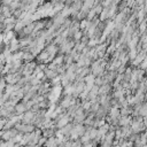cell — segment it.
<instances>
[{"instance_id":"obj_10","label":"cell","mask_w":147,"mask_h":147,"mask_svg":"<svg viewBox=\"0 0 147 147\" xmlns=\"http://www.w3.org/2000/svg\"><path fill=\"white\" fill-rule=\"evenodd\" d=\"M111 147H119V145H113Z\"/></svg>"},{"instance_id":"obj_4","label":"cell","mask_w":147,"mask_h":147,"mask_svg":"<svg viewBox=\"0 0 147 147\" xmlns=\"http://www.w3.org/2000/svg\"><path fill=\"white\" fill-rule=\"evenodd\" d=\"M133 119V116L132 115H126V116H121L119 121H118V126H126V125H130L131 122Z\"/></svg>"},{"instance_id":"obj_8","label":"cell","mask_w":147,"mask_h":147,"mask_svg":"<svg viewBox=\"0 0 147 147\" xmlns=\"http://www.w3.org/2000/svg\"><path fill=\"white\" fill-rule=\"evenodd\" d=\"M72 37H74V40H75L76 42H78L79 40H82V37H83V32H82V30L77 31V32H76V33H75Z\"/></svg>"},{"instance_id":"obj_3","label":"cell","mask_w":147,"mask_h":147,"mask_svg":"<svg viewBox=\"0 0 147 147\" xmlns=\"http://www.w3.org/2000/svg\"><path fill=\"white\" fill-rule=\"evenodd\" d=\"M29 108L26 106V102H18L16 106H15V111H16V115H23L25 111H28Z\"/></svg>"},{"instance_id":"obj_2","label":"cell","mask_w":147,"mask_h":147,"mask_svg":"<svg viewBox=\"0 0 147 147\" xmlns=\"http://www.w3.org/2000/svg\"><path fill=\"white\" fill-rule=\"evenodd\" d=\"M146 55H147V51L142 49L141 52H139V53H138V55L136 56V59L132 61V64H133L134 67H139V65L141 64V62L147 57Z\"/></svg>"},{"instance_id":"obj_5","label":"cell","mask_w":147,"mask_h":147,"mask_svg":"<svg viewBox=\"0 0 147 147\" xmlns=\"http://www.w3.org/2000/svg\"><path fill=\"white\" fill-rule=\"evenodd\" d=\"M60 74L57 72V70H53V69H49V68H46L45 69V76H46V78H48V79H53V78H55L56 76H59Z\"/></svg>"},{"instance_id":"obj_11","label":"cell","mask_w":147,"mask_h":147,"mask_svg":"<svg viewBox=\"0 0 147 147\" xmlns=\"http://www.w3.org/2000/svg\"><path fill=\"white\" fill-rule=\"evenodd\" d=\"M24 147H25V146H24Z\"/></svg>"},{"instance_id":"obj_6","label":"cell","mask_w":147,"mask_h":147,"mask_svg":"<svg viewBox=\"0 0 147 147\" xmlns=\"http://www.w3.org/2000/svg\"><path fill=\"white\" fill-rule=\"evenodd\" d=\"M79 139H80V141L83 142V145L92 141V139H91V137H90V134H88V131H86V132H85V133H84Z\"/></svg>"},{"instance_id":"obj_9","label":"cell","mask_w":147,"mask_h":147,"mask_svg":"<svg viewBox=\"0 0 147 147\" xmlns=\"http://www.w3.org/2000/svg\"><path fill=\"white\" fill-rule=\"evenodd\" d=\"M83 147H95L94 145H93V142L91 141V142H87V144H84L83 145Z\"/></svg>"},{"instance_id":"obj_1","label":"cell","mask_w":147,"mask_h":147,"mask_svg":"<svg viewBox=\"0 0 147 147\" xmlns=\"http://www.w3.org/2000/svg\"><path fill=\"white\" fill-rule=\"evenodd\" d=\"M21 48V44H20V39H17L16 37H14L10 42L8 44V49L11 52V53H15V52H18V49Z\"/></svg>"},{"instance_id":"obj_7","label":"cell","mask_w":147,"mask_h":147,"mask_svg":"<svg viewBox=\"0 0 147 147\" xmlns=\"http://www.w3.org/2000/svg\"><path fill=\"white\" fill-rule=\"evenodd\" d=\"M146 28H147V20H144L142 22L139 23V32L144 34L146 32Z\"/></svg>"}]
</instances>
